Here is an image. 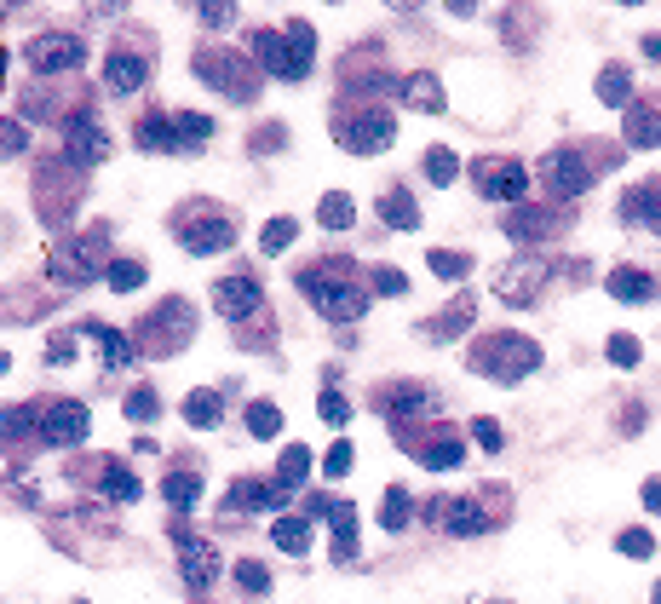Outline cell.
<instances>
[{"instance_id": "23", "label": "cell", "mask_w": 661, "mask_h": 604, "mask_svg": "<svg viewBox=\"0 0 661 604\" xmlns=\"http://www.w3.org/2000/svg\"><path fill=\"white\" fill-rule=\"evenodd\" d=\"M144 75H150V64L138 58V52H110V64H104V87H110L115 98H127L144 87Z\"/></svg>"}, {"instance_id": "2", "label": "cell", "mask_w": 661, "mask_h": 604, "mask_svg": "<svg viewBox=\"0 0 661 604\" xmlns=\"http://www.w3.org/2000/svg\"><path fill=\"white\" fill-rule=\"evenodd\" d=\"M253 58H259L271 75H282V81H299V75L311 70V58H317V35H311L305 24L259 29V35H253Z\"/></svg>"}, {"instance_id": "15", "label": "cell", "mask_w": 661, "mask_h": 604, "mask_svg": "<svg viewBox=\"0 0 661 604\" xmlns=\"http://www.w3.org/2000/svg\"><path fill=\"white\" fill-rule=\"evenodd\" d=\"M98 254H104V242H98V236H81L75 248L52 254V277L58 282H87L92 271H110V259H98Z\"/></svg>"}, {"instance_id": "24", "label": "cell", "mask_w": 661, "mask_h": 604, "mask_svg": "<svg viewBox=\"0 0 661 604\" xmlns=\"http://www.w3.org/2000/svg\"><path fill=\"white\" fill-rule=\"evenodd\" d=\"M391 93L403 98L409 110H420V116H437V110H443V87H437V75H403Z\"/></svg>"}, {"instance_id": "57", "label": "cell", "mask_w": 661, "mask_h": 604, "mask_svg": "<svg viewBox=\"0 0 661 604\" xmlns=\"http://www.w3.org/2000/svg\"><path fill=\"white\" fill-rule=\"evenodd\" d=\"M639 495H644V507H650V512H661V478H644Z\"/></svg>"}, {"instance_id": "31", "label": "cell", "mask_w": 661, "mask_h": 604, "mask_svg": "<svg viewBox=\"0 0 661 604\" xmlns=\"http://www.w3.org/2000/svg\"><path fill=\"white\" fill-rule=\"evenodd\" d=\"M380 219H386L391 231H414V225H420V208H414L409 190H386V196H380Z\"/></svg>"}, {"instance_id": "34", "label": "cell", "mask_w": 661, "mask_h": 604, "mask_svg": "<svg viewBox=\"0 0 661 604\" xmlns=\"http://www.w3.org/2000/svg\"><path fill=\"white\" fill-rule=\"evenodd\" d=\"M173 139H179V150H196V144L213 139V121L196 116V110H173Z\"/></svg>"}, {"instance_id": "30", "label": "cell", "mask_w": 661, "mask_h": 604, "mask_svg": "<svg viewBox=\"0 0 661 604\" xmlns=\"http://www.w3.org/2000/svg\"><path fill=\"white\" fill-rule=\"evenodd\" d=\"M598 98H604L610 110H627V104H633V75L621 70V64H604V70H598Z\"/></svg>"}, {"instance_id": "29", "label": "cell", "mask_w": 661, "mask_h": 604, "mask_svg": "<svg viewBox=\"0 0 661 604\" xmlns=\"http://www.w3.org/2000/svg\"><path fill=\"white\" fill-rule=\"evenodd\" d=\"M305 478H311V449H305V443H288V449H282V461H276V484L294 495Z\"/></svg>"}, {"instance_id": "58", "label": "cell", "mask_w": 661, "mask_h": 604, "mask_svg": "<svg viewBox=\"0 0 661 604\" xmlns=\"http://www.w3.org/2000/svg\"><path fill=\"white\" fill-rule=\"evenodd\" d=\"M6 150H12V156L23 150V127H18V121H6Z\"/></svg>"}, {"instance_id": "13", "label": "cell", "mask_w": 661, "mask_h": 604, "mask_svg": "<svg viewBox=\"0 0 661 604\" xmlns=\"http://www.w3.org/2000/svg\"><path fill=\"white\" fill-rule=\"evenodd\" d=\"M196 75L202 81H219L230 98H253V70L230 52H196Z\"/></svg>"}, {"instance_id": "53", "label": "cell", "mask_w": 661, "mask_h": 604, "mask_svg": "<svg viewBox=\"0 0 661 604\" xmlns=\"http://www.w3.org/2000/svg\"><path fill=\"white\" fill-rule=\"evenodd\" d=\"M472 443H478V449H501V426H495L489 415H478L472 420Z\"/></svg>"}, {"instance_id": "28", "label": "cell", "mask_w": 661, "mask_h": 604, "mask_svg": "<svg viewBox=\"0 0 661 604\" xmlns=\"http://www.w3.org/2000/svg\"><path fill=\"white\" fill-rule=\"evenodd\" d=\"M317 225L322 231H351V225H357V202H351L345 190H328L317 202Z\"/></svg>"}, {"instance_id": "22", "label": "cell", "mask_w": 661, "mask_h": 604, "mask_svg": "<svg viewBox=\"0 0 661 604\" xmlns=\"http://www.w3.org/2000/svg\"><path fill=\"white\" fill-rule=\"evenodd\" d=\"M621 219H627V225H644V231H661V185L656 179H650V185H633L621 196Z\"/></svg>"}, {"instance_id": "48", "label": "cell", "mask_w": 661, "mask_h": 604, "mask_svg": "<svg viewBox=\"0 0 661 604\" xmlns=\"http://www.w3.org/2000/svg\"><path fill=\"white\" fill-rule=\"evenodd\" d=\"M616 547H621L627 558H650V553H656V535H650V530H621Z\"/></svg>"}, {"instance_id": "41", "label": "cell", "mask_w": 661, "mask_h": 604, "mask_svg": "<svg viewBox=\"0 0 661 604\" xmlns=\"http://www.w3.org/2000/svg\"><path fill=\"white\" fill-rule=\"evenodd\" d=\"M604 357H610L616 369H639V357H644L639 334H610V340H604Z\"/></svg>"}, {"instance_id": "12", "label": "cell", "mask_w": 661, "mask_h": 604, "mask_svg": "<svg viewBox=\"0 0 661 604\" xmlns=\"http://www.w3.org/2000/svg\"><path fill=\"white\" fill-rule=\"evenodd\" d=\"M541 282H547V265H541V259H512V265L495 271V294H501L506 305H529L541 294Z\"/></svg>"}, {"instance_id": "4", "label": "cell", "mask_w": 661, "mask_h": 604, "mask_svg": "<svg viewBox=\"0 0 661 604\" xmlns=\"http://www.w3.org/2000/svg\"><path fill=\"white\" fill-rule=\"evenodd\" d=\"M535 179L547 185V196L570 202V196H587V190H593V167L581 162V150H547L541 167H535Z\"/></svg>"}, {"instance_id": "8", "label": "cell", "mask_w": 661, "mask_h": 604, "mask_svg": "<svg viewBox=\"0 0 661 604\" xmlns=\"http://www.w3.org/2000/svg\"><path fill=\"white\" fill-rule=\"evenodd\" d=\"M81 58H87V47H81L75 35H64V29H46V35H35V41H29V70H35V75L81 70Z\"/></svg>"}, {"instance_id": "3", "label": "cell", "mask_w": 661, "mask_h": 604, "mask_svg": "<svg viewBox=\"0 0 661 604\" xmlns=\"http://www.w3.org/2000/svg\"><path fill=\"white\" fill-rule=\"evenodd\" d=\"M478 374H489V380H524L535 363H541V346L529 340V334H489V340H478L472 346V357H466Z\"/></svg>"}, {"instance_id": "17", "label": "cell", "mask_w": 661, "mask_h": 604, "mask_svg": "<svg viewBox=\"0 0 661 604\" xmlns=\"http://www.w3.org/2000/svg\"><path fill=\"white\" fill-rule=\"evenodd\" d=\"M179 570H184V581L202 593V587H213V576H219V553L207 547L202 535L179 530Z\"/></svg>"}, {"instance_id": "20", "label": "cell", "mask_w": 661, "mask_h": 604, "mask_svg": "<svg viewBox=\"0 0 661 604\" xmlns=\"http://www.w3.org/2000/svg\"><path fill=\"white\" fill-rule=\"evenodd\" d=\"M282 501H288V489L276 484V478H271V484H259V478H236V484H230V507H236V512H253V507L276 512Z\"/></svg>"}, {"instance_id": "14", "label": "cell", "mask_w": 661, "mask_h": 604, "mask_svg": "<svg viewBox=\"0 0 661 604\" xmlns=\"http://www.w3.org/2000/svg\"><path fill=\"white\" fill-rule=\"evenodd\" d=\"M144 328H150V351L184 346V340H190V305L184 300H161L156 311L144 317Z\"/></svg>"}, {"instance_id": "55", "label": "cell", "mask_w": 661, "mask_h": 604, "mask_svg": "<svg viewBox=\"0 0 661 604\" xmlns=\"http://www.w3.org/2000/svg\"><path fill=\"white\" fill-rule=\"evenodd\" d=\"M202 24H213V29L236 24V6H202Z\"/></svg>"}, {"instance_id": "11", "label": "cell", "mask_w": 661, "mask_h": 604, "mask_svg": "<svg viewBox=\"0 0 661 604\" xmlns=\"http://www.w3.org/2000/svg\"><path fill=\"white\" fill-rule=\"evenodd\" d=\"M432 518L449 535H483L489 530V507H483L478 495H443V501H432Z\"/></svg>"}, {"instance_id": "35", "label": "cell", "mask_w": 661, "mask_h": 604, "mask_svg": "<svg viewBox=\"0 0 661 604\" xmlns=\"http://www.w3.org/2000/svg\"><path fill=\"white\" fill-rule=\"evenodd\" d=\"M426 265L437 271V282H466L472 277V254H460V248H432Z\"/></svg>"}, {"instance_id": "5", "label": "cell", "mask_w": 661, "mask_h": 604, "mask_svg": "<svg viewBox=\"0 0 661 604\" xmlns=\"http://www.w3.org/2000/svg\"><path fill=\"white\" fill-rule=\"evenodd\" d=\"M179 242L190 254H225L236 242V219L230 213H213V208H190L179 225Z\"/></svg>"}, {"instance_id": "33", "label": "cell", "mask_w": 661, "mask_h": 604, "mask_svg": "<svg viewBox=\"0 0 661 604\" xmlns=\"http://www.w3.org/2000/svg\"><path fill=\"white\" fill-rule=\"evenodd\" d=\"M604 288H610L616 300H650V294H656V282L644 277L639 265H621V271H610V282H604Z\"/></svg>"}, {"instance_id": "46", "label": "cell", "mask_w": 661, "mask_h": 604, "mask_svg": "<svg viewBox=\"0 0 661 604\" xmlns=\"http://www.w3.org/2000/svg\"><path fill=\"white\" fill-rule=\"evenodd\" d=\"M420 403H426L420 386H397V392H391V426H397V420H414L420 415Z\"/></svg>"}, {"instance_id": "45", "label": "cell", "mask_w": 661, "mask_h": 604, "mask_svg": "<svg viewBox=\"0 0 661 604\" xmlns=\"http://www.w3.org/2000/svg\"><path fill=\"white\" fill-rule=\"evenodd\" d=\"M248 432L253 438H276V432H282V409H276V403H253L248 409Z\"/></svg>"}, {"instance_id": "27", "label": "cell", "mask_w": 661, "mask_h": 604, "mask_svg": "<svg viewBox=\"0 0 661 604\" xmlns=\"http://www.w3.org/2000/svg\"><path fill=\"white\" fill-rule=\"evenodd\" d=\"M161 501L173 512H190L202 501V478H196V472H167V478H161Z\"/></svg>"}, {"instance_id": "9", "label": "cell", "mask_w": 661, "mask_h": 604, "mask_svg": "<svg viewBox=\"0 0 661 604\" xmlns=\"http://www.w3.org/2000/svg\"><path fill=\"white\" fill-rule=\"evenodd\" d=\"M305 518H328V524H334V558L351 564V553H357V512H351V501H334V495H305Z\"/></svg>"}, {"instance_id": "7", "label": "cell", "mask_w": 661, "mask_h": 604, "mask_svg": "<svg viewBox=\"0 0 661 604\" xmlns=\"http://www.w3.org/2000/svg\"><path fill=\"white\" fill-rule=\"evenodd\" d=\"M472 179H478V190L489 196V202L524 208V196H529V167L524 162H489V156H483V162L472 167Z\"/></svg>"}, {"instance_id": "54", "label": "cell", "mask_w": 661, "mask_h": 604, "mask_svg": "<svg viewBox=\"0 0 661 604\" xmlns=\"http://www.w3.org/2000/svg\"><path fill=\"white\" fill-rule=\"evenodd\" d=\"M403 288H409V277H403V271H391V265H380V271H374V294H403Z\"/></svg>"}, {"instance_id": "25", "label": "cell", "mask_w": 661, "mask_h": 604, "mask_svg": "<svg viewBox=\"0 0 661 604\" xmlns=\"http://www.w3.org/2000/svg\"><path fill=\"white\" fill-rule=\"evenodd\" d=\"M552 231H558V219H552L547 208H512L506 213V236H512V242H547Z\"/></svg>"}, {"instance_id": "47", "label": "cell", "mask_w": 661, "mask_h": 604, "mask_svg": "<svg viewBox=\"0 0 661 604\" xmlns=\"http://www.w3.org/2000/svg\"><path fill=\"white\" fill-rule=\"evenodd\" d=\"M236 581H242V593H265V587H271V570H265L259 558H242V564H236Z\"/></svg>"}, {"instance_id": "51", "label": "cell", "mask_w": 661, "mask_h": 604, "mask_svg": "<svg viewBox=\"0 0 661 604\" xmlns=\"http://www.w3.org/2000/svg\"><path fill=\"white\" fill-rule=\"evenodd\" d=\"M69 357H75V334H69V328H58V334L46 340V363H58V369H64Z\"/></svg>"}, {"instance_id": "19", "label": "cell", "mask_w": 661, "mask_h": 604, "mask_svg": "<svg viewBox=\"0 0 661 604\" xmlns=\"http://www.w3.org/2000/svg\"><path fill=\"white\" fill-rule=\"evenodd\" d=\"M259 277H225L213 288V305H219V317H253L259 311Z\"/></svg>"}, {"instance_id": "16", "label": "cell", "mask_w": 661, "mask_h": 604, "mask_svg": "<svg viewBox=\"0 0 661 604\" xmlns=\"http://www.w3.org/2000/svg\"><path fill=\"white\" fill-rule=\"evenodd\" d=\"M64 150H69V162L92 167V162H104V156H110V133H104L92 116H75L64 127Z\"/></svg>"}, {"instance_id": "40", "label": "cell", "mask_w": 661, "mask_h": 604, "mask_svg": "<svg viewBox=\"0 0 661 604\" xmlns=\"http://www.w3.org/2000/svg\"><path fill=\"white\" fill-rule=\"evenodd\" d=\"M409 518H414V495L409 489H386V501H380V524H386V530H403Z\"/></svg>"}, {"instance_id": "26", "label": "cell", "mask_w": 661, "mask_h": 604, "mask_svg": "<svg viewBox=\"0 0 661 604\" xmlns=\"http://www.w3.org/2000/svg\"><path fill=\"white\" fill-rule=\"evenodd\" d=\"M87 340H92L98 351H104V363H110V369H127V363H133V340H127L121 328H110V323H87Z\"/></svg>"}, {"instance_id": "52", "label": "cell", "mask_w": 661, "mask_h": 604, "mask_svg": "<svg viewBox=\"0 0 661 604\" xmlns=\"http://www.w3.org/2000/svg\"><path fill=\"white\" fill-rule=\"evenodd\" d=\"M127 415H133V420H150V415H156V392H150V386H133V397H127Z\"/></svg>"}, {"instance_id": "36", "label": "cell", "mask_w": 661, "mask_h": 604, "mask_svg": "<svg viewBox=\"0 0 661 604\" xmlns=\"http://www.w3.org/2000/svg\"><path fill=\"white\" fill-rule=\"evenodd\" d=\"M271 547H282V553H305V547H311V518H276L271 524Z\"/></svg>"}, {"instance_id": "32", "label": "cell", "mask_w": 661, "mask_h": 604, "mask_svg": "<svg viewBox=\"0 0 661 604\" xmlns=\"http://www.w3.org/2000/svg\"><path fill=\"white\" fill-rule=\"evenodd\" d=\"M219 415H225V403H219V392H190L184 397V426H196V432H207V426H219Z\"/></svg>"}, {"instance_id": "39", "label": "cell", "mask_w": 661, "mask_h": 604, "mask_svg": "<svg viewBox=\"0 0 661 604\" xmlns=\"http://www.w3.org/2000/svg\"><path fill=\"white\" fill-rule=\"evenodd\" d=\"M466 328H472V300H455L426 334H432V340H455V334H466Z\"/></svg>"}, {"instance_id": "44", "label": "cell", "mask_w": 661, "mask_h": 604, "mask_svg": "<svg viewBox=\"0 0 661 604\" xmlns=\"http://www.w3.org/2000/svg\"><path fill=\"white\" fill-rule=\"evenodd\" d=\"M426 173H432V185H455L460 156L455 150H443V144H432V150H426Z\"/></svg>"}, {"instance_id": "38", "label": "cell", "mask_w": 661, "mask_h": 604, "mask_svg": "<svg viewBox=\"0 0 661 604\" xmlns=\"http://www.w3.org/2000/svg\"><path fill=\"white\" fill-rule=\"evenodd\" d=\"M133 133H138L144 150H179V139H173V116H144Z\"/></svg>"}, {"instance_id": "42", "label": "cell", "mask_w": 661, "mask_h": 604, "mask_svg": "<svg viewBox=\"0 0 661 604\" xmlns=\"http://www.w3.org/2000/svg\"><path fill=\"white\" fill-rule=\"evenodd\" d=\"M104 282H110L115 294H133V288H144V265H138V259H110Z\"/></svg>"}, {"instance_id": "1", "label": "cell", "mask_w": 661, "mask_h": 604, "mask_svg": "<svg viewBox=\"0 0 661 604\" xmlns=\"http://www.w3.org/2000/svg\"><path fill=\"white\" fill-rule=\"evenodd\" d=\"M299 294L317 305L328 323H351L368 311V288L357 282V265L351 259H322L311 271H299Z\"/></svg>"}, {"instance_id": "18", "label": "cell", "mask_w": 661, "mask_h": 604, "mask_svg": "<svg viewBox=\"0 0 661 604\" xmlns=\"http://www.w3.org/2000/svg\"><path fill=\"white\" fill-rule=\"evenodd\" d=\"M409 443H414V461L432 466V472H449V466L466 461V443H460L455 432H420V438H409Z\"/></svg>"}, {"instance_id": "49", "label": "cell", "mask_w": 661, "mask_h": 604, "mask_svg": "<svg viewBox=\"0 0 661 604\" xmlns=\"http://www.w3.org/2000/svg\"><path fill=\"white\" fill-rule=\"evenodd\" d=\"M317 415L328 420V426H345V420H351V403H345V397L328 386V392H322V403H317Z\"/></svg>"}, {"instance_id": "37", "label": "cell", "mask_w": 661, "mask_h": 604, "mask_svg": "<svg viewBox=\"0 0 661 604\" xmlns=\"http://www.w3.org/2000/svg\"><path fill=\"white\" fill-rule=\"evenodd\" d=\"M294 236H299V219H288V213H276L271 225L259 231V254H288V248H294Z\"/></svg>"}, {"instance_id": "50", "label": "cell", "mask_w": 661, "mask_h": 604, "mask_svg": "<svg viewBox=\"0 0 661 604\" xmlns=\"http://www.w3.org/2000/svg\"><path fill=\"white\" fill-rule=\"evenodd\" d=\"M351 461H357V449H351V443H334V449L322 455V472H328V478H345V472H351Z\"/></svg>"}, {"instance_id": "59", "label": "cell", "mask_w": 661, "mask_h": 604, "mask_svg": "<svg viewBox=\"0 0 661 604\" xmlns=\"http://www.w3.org/2000/svg\"><path fill=\"white\" fill-rule=\"evenodd\" d=\"M644 52H650V58H661V35H644Z\"/></svg>"}, {"instance_id": "6", "label": "cell", "mask_w": 661, "mask_h": 604, "mask_svg": "<svg viewBox=\"0 0 661 604\" xmlns=\"http://www.w3.org/2000/svg\"><path fill=\"white\" fill-rule=\"evenodd\" d=\"M35 432H41V443H52V449H69V443L87 438V409L69 403V397L41 403V409H35Z\"/></svg>"}, {"instance_id": "10", "label": "cell", "mask_w": 661, "mask_h": 604, "mask_svg": "<svg viewBox=\"0 0 661 604\" xmlns=\"http://www.w3.org/2000/svg\"><path fill=\"white\" fill-rule=\"evenodd\" d=\"M391 139H397V121L391 116H351L340 127V150H351V156H380V150H391Z\"/></svg>"}, {"instance_id": "60", "label": "cell", "mask_w": 661, "mask_h": 604, "mask_svg": "<svg viewBox=\"0 0 661 604\" xmlns=\"http://www.w3.org/2000/svg\"><path fill=\"white\" fill-rule=\"evenodd\" d=\"M650 604H661V581H656V587H650Z\"/></svg>"}, {"instance_id": "21", "label": "cell", "mask_w": 661, "mask_h": 604, "mask_svg": "<svg viewBox=\"0 0 661 604\" xmlns=\"http://www.w3.org/2000/svg\"><path fill=\"white\" fill-rule=\"evenodd\" d=\"M621 139L633 144V150H656L661 144V104H627Z\"/></svg>"}, {"instance_id": "43", "label": "cell", "mask_w": 661, "mask_h": 604, "mask_svg": "<svg viewBox=\"0 0 661 604\" xmlns=\"http://www.w3.org/2000/svg\"><path fill=\"white\" fill-rule=\"evenodd\" d=\"M98 489H104L110 501H138V478L121 472V466H104V472H98Z\"/></svg>"}, {"instance_id": "56", "label": "cell", "mask_w": 661, "mask_h": 604, "mask_svg": "<svg viewBox=\"0 0 661 604\" xmlns=\"http://www.w3.org/2000/svg\"><path fill=\"white\" fill-rule=\"evenodd\" d=\"M282 133H288V127L271 121V127H265V139H253V150H282Z\"/></svg>"}]
</instances>
